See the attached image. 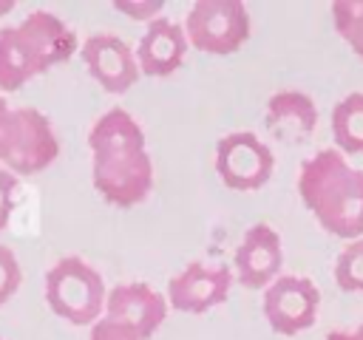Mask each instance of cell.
<instances>
[{"instance_id": "603a6c76", "label": "cell", "mask_w": 363, "mask_h": 340, "mask_svg": "<svg viewBox=\"0 0 363 340\" xmlns=\"http://www.w3.org/2000/svg\"><path fill=\"white\" fill-rule=\"evenodd\" d=\"M11 6H14V3H11V0H3V3H0V14H6V11H9V8H11Z\"/></svg>"}, {"instance_id": "6da1fadb", "label": "cell", "mask_w": 363, "mask_h": 340, "mask_svg": "<svg viewBox=\"0 0 363 340\" xmlns=\"http://www.w3.org/2000/svg\"><path fill=\"white\" fill-rule=\"evenodd\" d=\"M142 125L125 110H105L88 130L94 190L113 207H133L153 187V159Z\"/></svg>"}, {"instance_id": "5bb4252c", "label": "cell", "mask_w": 363, "mask_h": 340, "mask_svg": "<svg viewBox=\"0 0 363 340\" xmlns=\"http://www.w3.org/2000/svg\"><path fill=\"white\" fill-rule=\"evenodd\" d=\"M315 122L318 108L303 91H278L267 102V128L278 139H306Z\"/></svg>"}, {"instance_id": "ac0fdd59", "label": "cell", "mask_w": 363, "mask_h": 340, "mask_svg": "<svg viewBox=\"0 0 363 340\" xmlns=\"http://www.w3.org/2000/svg\"><path fill=\"white\" fill-rule=\"evenodd\" d=\"M20 283H23V269H20L17 255L0 244V306L14 298Z\"/></svg>"}, {"instance_id": "277c9868", "label": "cell", "mask_w": 363, "mask_h": 340, "mask_svg": "<svg viewBox=\"0 0 363 340\" xmlns=\"http://www.w3.org/2000/svg\"><path fill=\"white\" fill-rule=\"evenodd\" d=\"M60 139L37 108H11L0 96V167L11 176H34L54 164Z\"/></svg>"}, {"instance_id": "2e32d148", "label": "cell", "mask_w": 363, "mask_h": 340, "mask_svg": "<svg viewBox=\"0 0 363 340\" xmlns=\"http://www.w3.org/2000/svg\"><path fill=\"white\" fill-rule=\"evenodd\" d=\"M329 8H332L335 31L363 60V0H332Z\"/></svg>"}, {"instance_id": "e0dca14e", "label": "cell", "mask_w": 363, "mask_h": 340, "mask_svg": "<svg viewBox=\"0 0 363 340\" xmlns=\"http://www.w3.org/2000/svg\"><path fill=\"white\" fill-rule=\"evenodd\" d=\"M332 275L343 292H363V238H354L340 249Z\"/></svg>"}, {"instance_id": "ffe728a7", "label": "cell", "mask_w": 363, "mask_h": 340, "mask_svg": "<svg viewBox=\"0 0 363 340\" xmlns=\"http://www.w3.org/2000/svg\"><path fill=\"white\" fill-rule=\"evenodd\" d=\"M14 196H17V176L0 167V232L6 230L11 210H14Z\"/></svg>"}, {"instance_id": "30bf717a", "label": "cell", "mask_w": 363, "mask_h": 340, "mask_svg": "<svg viewBox=\"0 0 363 340\" xmlns=\"http://www.w3.org/2000/svg\"><path fill=\"white\" fill-rule=\"evenodd\" d=\"M102 314L116 320L128 332H133L139 340H147L164 323L167 300L145 280L116 283L105 298V312Z\"/></svg>"}, {"instance_id": "52a82bcc", "label": "cell", "mask_w": 363, "mask_h": 340, "mask_svg": "<svg viewBox=\"0 0 363 340\" xmlns=\"http://www.w3.org/2000/svg\"><path fill=\"white\" fill-rule=\"evenodd\" d=\"M275 170L272 147L250 130H235L216 144V173L230 190H258Z\"/></svg>"}, {"instance_id": "9a60e30c", "label": "cell", "mask_w": 363, "mask_h": 340, "mask_svg": "<svg viewBox=\"0 0 363 340\" xmlns=\"http://www.w3.org/2000/svg\"><path fill=\"white\" fill-rule=\"evenodd\" d=\"M332 139L340 153H363V91L346 94L332 108Z\"/></svg>"}, {"instance_id": "5b68a950", "label": "cell", "mask_w": 363, "mask_h": 340, "mask_svg": "<svg viewBox=\"0 0 363 340\" xmlns=\"http://www.w3.org/2000/svg\"><path fill=\"white\" fill-rule=\"evenodd\" d=\"M105 298L102 275L79 255H65L45 272L48 309L74 326H94L105 312Z\"/></svg>"}, {"instance_id": "7a4b0ae2", "label": "cell", "mask_w": 363, "mask_h": 340, "mask_svg": "<svg viewBox=\"0 0 363 340\" xmlns=\"http://www.w3.org/2000/svg\"><path fill=\"white\" fill-rule=\"evenodd\" d=\"M298 196L329 235L363 238V170L337 147L318 150L301 164Z\"/></svg>"}, {"instance_id": "9c48e42d", "label": "cell", "mask_w": 363, "mask_h": 340, "mask_svg": "<svg viewBox=\"0 0 363 340\" xmlns=\"http://www.w3.org/2000/svg\"><path fill=\"white\" fill-rule=\"evenodd\" d=\"M233 286V272L227 266H210L201 261H190L182 272H176L167 283V306L201 314L213 306L224 303Z\"/></svg>"}, {"instance_id": "8fae6325", "label": "cell", "mask_w": 363, "mask_h": 340, "mask_svg": "<svg viewBox=\"0 0 363 340\" xmlns=\"http://www.w3.org/2000/svg\"><path fill=\"white\" fill-rule=\"evenodd\" d=\"M79 57H82L88 74L108 94H125L139 79L136 51L116 34H108V31L91 34L79 45Z\"/></svg>"}, {"instance_id": "3957f363", "label": "cell", "mask_w": 363, "mask_h": 340, "mask_svg": "<svg viewBox=\"0 0 363 340\" xmlns=\"http://www.w3.org/2000/svg\"><path fill=\"white\" fill-rule=\"evenodd\" d=\"M77 48V34L62 17L45 8L26 14L17 26L0 28V91L23 88L28 79L68 62Z\"/></svg>"}, {"instance_id": "7c38bea8", "label": "cell", "mask_w": 363, "mask_h": 340, "mask_svg": "<svg viewBox=\"0 0 363 340\" xmlns=\"http://www.w3.org/2000/svg\"><path fill=\"white\" fill-rule=\"evenodd\" d=\"M281 235L269 224H252L233 255L235 280L247 289H267L281 275Z\"/></svg>"}, {"instance_id": "ba28073f", "label": "cell", "mask_w": 363, "mask_h": 340, "mask_svg": "<svg viewBox=\"0 0 363 340\" xmlns=\"http://www.w3.org/2000/svg\"><path fill=\"white\" fill-rule=\"evenodd\" d=\"M318 306H320V292L303 275H278L264 289V300H261L269 329L286 337L306 332L318 317Z\"/></svg>"}, {"instance_id": "44dd1931", "label": "cell", "mask_w": 363, "mask_h": 340, "mask_svg": "<svg viewBox=\"0 0 363 340\" xmlns=\"http://www.w3.org/2000/svg\"><path fill=\"white\" fill-rule=\"evenodd\" d=\"M88 340H139L133 332H128L125 326H119L116 320H111V317H99L94 326H91V337Z\"/></svg>"}, {"instance_id": "d6986e66", "label": "cell", "mask_w": 363, "mask_h": 340, "mask_svg": "<svg viewBox=\"0 0 363 340\" xmlns=\"http://www.w3.org/2000/svg\"><path fill=\"white\" fill-rule=\"evenodd\" d=\"M162 0H113V8L133 17V20H156L159 11H162Z\"/></svg>"}, {"instance_id": "4fadbf2b", "label": "cell", "mask_w": 363, "mask_h": 340, "mask_svg": "<svg viewBox=\"0 0 363 340\" xmlns=\"http://www.w3.org/2000/svg\"><path fill=\"white\" fill-rule=\"evenodd\" d=\"M187 34L179 23L167 17H156L145 26L139 45H136V62L139 74L145 76H167L173 74L187 54Z\"/></svg>"}, {"instance_id": "cb8c5ba5", "label": "cell", "mask_w": 363, "mask_h": 340, "mask_svg": "<svg viewBox=\"0 0 363 340\" xmlns=\"http://www.w3.org/2000/svg\"><path fill=\"white\" fill-rule=\"evenodd\" d=\"M0 340H3V337H0Z\"/></svg>"}, {"instance_id": "7402d4cb", "label": "cell", "mask_w": 363, "mask_h": 340, "mask_svg": "<svg viewBox=\"0 0 363 340\" xmlns=\"http://www.w3.org/2000/svg\"><path fill=\"white\" fill-rule=\"evenodd\" d=\"M326 340H363V323H357L352 329H335L326 334Z\"/></svg>"}, {"instance_id": "8992f818", "label": "cell", "mask_w": 363, "mask_h": 340, "mask_svg": "<svg viewBox=\"0 0 363 340\" xmlns=\"http://www.w3.org/2000/svg\"><path fill=\"white\" fill-rule=\"evenodd\" d=\"M184 34L204 54H233L250 37V11L241 0H199L187 11Z\"/></svg>"}]
</instances>
